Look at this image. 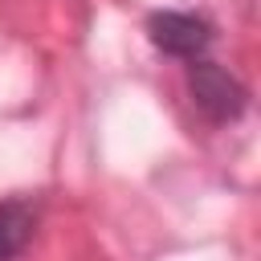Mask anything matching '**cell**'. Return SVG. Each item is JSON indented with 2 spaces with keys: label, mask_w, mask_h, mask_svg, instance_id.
I'll use <instances>...</instances> for the list:
<instances>
[{
  "label": "cell",
  "mask_w": 261,
  "mask_h": 261,
  "mask_svg": "<svg viewBox=\"0 0 261 261\" xmlns=\"http://www.w3.org/2000/svg\"><path fill=\"white\" fill-rule=\"evenodd\" d=\"M33 208L24 200H0V261H16L33 241Z\"/></svg>",
  "instance_id": "cell-3"
},
{
  "label": "cell",
  "mask_w": 261,
  "mask_h": 261,
  "mask_svg": "<svg viewBox=\"0 0 261 261\" xmlns=\"http://www.w3.org/2000/svg\"><path fill=\"white\" fill-rule=\"evenodd\" d=\"M147 37L159 53L167 57H179V61H196L204 57V49L212 45V24L196 12H151L147 16Z\"/></svg>",
  "instance_id": "cell-2"
},
{
  "label": "cell",
  "mask_w": 261,
  "mask_h": 261,
  "mask_svg": "<svg viewBox=\"0 0 261 261\" xmlns=\"http://www.w3.org/2000/svg\"><path fill=\"white\" fill-rule=\"evenodd\" d=\"M188 94H192V106L212 122V126H224V122H237L249 106V90L216 61H204L196 57L188 65Z\"/></svg>",
  "instance_id": "cell-1"
}]
</instances>
